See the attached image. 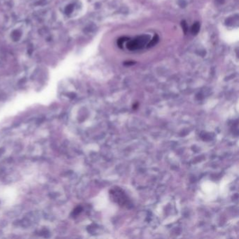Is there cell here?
Returning <instances> with one entry per match:
<instances>
[{
  "label": "cell",
  "instance_id": "obj_2",
  "mask_svg": "<svg viewBox=\"0 0 239 239\" xmlns=\"http://www.w3.org/2000/svg\"><path fill=\"white\" fill-rule=\"evenodd\" d=\"M77 0H62L58 5V12L63 19L73 18L79 8Z\"/></svg>",
  "mask_w": 239,
  "mask_h": 239
},
{
  "label": "cell",
  "instance_id": "obj_4",
  "mask_svg": "<svg viewBox=\"0 0 239 239\" xmlns=\"http://www.w3.org/2000/svg\"><path fill=\"white\" fill-rule=\"evenodd\" d=\"M200 30V25L198 22H196V23L193 25L192 28V32L194 34H197Z\"/></svg>",
  "mask_w": 239,
  "mask_h": 239
},
{
  "label": "cell",
  "instance_id": "obj_5",
  "mask_svg": "<svg viewBox=\"0 0 239 239\" xmlns=\"http://www.w3.org/2000/svg\"><path fill=\"white\" fill-rule=\"evenodd\" d=\"M158 41H159V37L156 35L154 37L153 39H152V41L149 43L148 47H153V46H155V44H157V43L158 42Z\"/></svg>",
  "mask_w": 239,
  "mask_h": 239
},
{
  "label": "cell",
  "instance_id": "obj_3",
  "mask_svg": "<svg viewBox=\"0 0 239 239\" xmlns=\"http://www.w3.org/2000/svg\"><path fill=\"white\" fill-rule=\"evenodd\" d=\"M149 40V37L148 36H140L139 37H137L134 40H132V41L128 42L127 44V48L129 50L131 51H135L137 49H140L142 48L145 45V44Z\"/></svg>",
  "mask_w": 239,
  "mask_h": 239
},
{
  "label": "cell",
  "instance_id": "obj_1",
  "mask_svg": "<svg viewBox=\"0 0 239 239\" xmlns=\"http://www.w3.org/2000/svg\"><path fill=\"white\" fill-rule=\"evenodd\" d=\"M30 30L29 25L24 22H17L8 30L7 39L13 44H20L26 38Z\"/></svg>",
  "mask_w": 239,
  "mask_h": 239
}]
</instances>
